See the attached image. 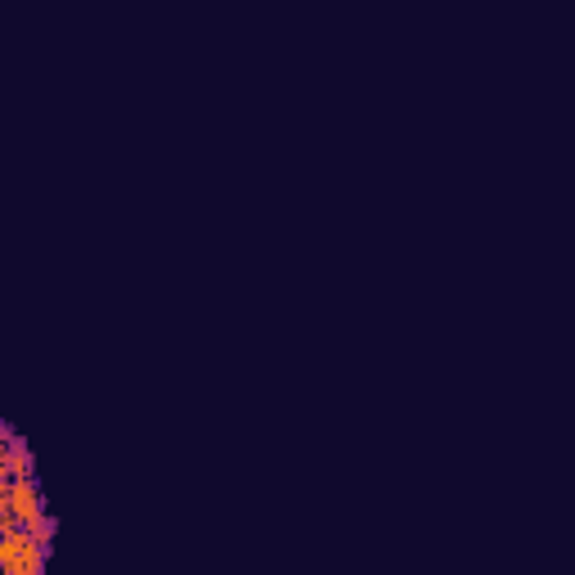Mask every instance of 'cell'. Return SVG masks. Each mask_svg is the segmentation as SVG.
I'll list each match as a JSON object with an SVG mask.
<instances>
[{
	"mask_svg": "<svg viewBox=\"0 0 575 575\" xmlns=\"http://www.w3.org/2000/svg\"><path fill=\"white\" fill-rule=\"evenodd\" d=\"M41 512H46V494H41L37 476L0 481V530H10V526H32Z\"/></svg>",
	"mask_w": 575,
	"mask_h": 575,
	"instance_id": "cell-1",
	"label": "cell"
},
{
	"mask_svg": "<svg viewBox=\"0 0 575 575\" xmlns=\"http://www.w3.org/2000/svg\"><path fill=\"white\" fill-rule=\"evenodd\" d=\"M46 557L50 548L37 544L23 526L0 530V571L5 575H46Z\"/></svg>",
	"mask_w": 575,
	"mask_h": 575,
	"instance_id": "cell-2",
	"label": "cell"
},
{
	"mask_svg": "<svg viewBox=\"0 0 575 575\" xmlns=\"http://www.w3.org/2000/svg\"><path fill=\"white\" fill-rule=\"evenodd\" d=\"M19 476H37V454L28 450V441L5 427V450H0V481H19Z\"/></svg>",
	"mask_w": 575,
	"mask_h": 575,
	"instance_id": "cell-3",
	"label": "cell"
},
{
	"mask_svg": "<svg viewBox=\"0 0 575 575\" xmlns=\"http://www.w3.org/2000/svg\"><path fill=\"white\" fill-rule=\"evenodd\" d=\"M23 530H28V535H32L37 544H46V548H55V535H59V521H55L50 512H41V517H37L32 526H23Z\"/></svg>",
	"mask_w": 575,
	"mask_h": 575,
	"instance_id": "cell-4",
	"label": "cell"
}]
</instances>
